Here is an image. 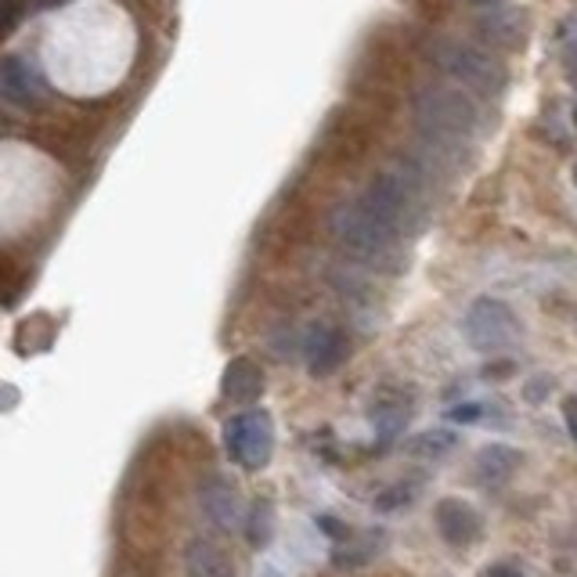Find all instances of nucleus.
Returning <instances> with one entry per match:
<instances>
[{
    "instance_id": "f257e3e1",
    "label": "nucleus",
    "mask_w": 577,
    "mask_h": 577,
    "mask_svg": "<svg viewBox=\"0 0 577 577\" xmlns=\"http://www.w3.org/2000/svg\"><path fill=\"white\" fill-rule=\"evenodd\" d=\"M141 29L119 0H62L37 22L33 58L69 95H101L138 66Z\"/></svg>"
},
{
    "instance_id": "f03ea898",
    "label": "nucleus",
    "mask_w": 577,
    "mask_h": 577,
    "mask_svg": "<svg viewBox=\"0 0 577 577\" xmlns=\"http://www.w3.org/2000/svg\"><path fill=\"white\" fill-rule=\"evenodd\" d=\"M462 332H466V343L473 346V351L495 358V354L509 351V346H516V340H520V317L512 314L509 303L483 296L466 311Z\"/></svg>"
},
{
    "instance_id": "7ed1b4c3",
    "label": "nucleus",
    "mask_w": 577,
    "mask_h": 577,
    "mask_svg": "<svg viewBox=\"0 0 577 577\" xmlns=\"http://www.w3.org/2000/svg\"><path fill=\"white\" fill-rule=\"evenodd\" d=\"M224 451L242 469H264L275 454V422L267 412H242L224 427Z\"/></svg>"
},
{
    "instance_id": "20e7f679",
    "label": "nucleus",
    "mask_w": 577,
    "mask_h": 577,
    "mask_svg": "<svg viewBox=\"0 0 577 577\" xmlns=\"http://www.w3.org/2000/svg\"><path fill=\"white\" fill-rule=\"evenodd\" d=\"M303 358H307V372L325 379L346 361V340L336 325H311L307 340H303Z\"/></svg>"
},
{
    "instance_id": "39448f33",
    "label": "nucleus",
    "mask_w": 577,
    "mask_h": 577,
    "mask_svg": "<svg viewBox=\"0 0 577 577\" xmlns=\"http://www.w3.org/2000/svg\"><path fill=\"white\" fill-rule=\"evenodd\" d=\"M433 520L440 538L454 549H466L480 538V516L473 512V506H466L462 498H440L437 509H433Z\"/></svg>"
},
{
    "instance_id": "423d86ee",
    "label": "nucleus",
    "mask_w": 577,
    "mask_h": 577,
    "mask_svg": "<svg viewBox=\"0 0 577 577\" xmlns=\"http://www.w3.org/2000/svg\"><path fill=\"white\" fill-rule=\"evenodd\" d=\"M199 502L206 516L214 520L221 530H238L242 527V498L238 488L224 477H206L199 488Z\"/></svg>"
},
{
    "instance_id": "0eeeda50",
    "label": "nucleus",
    "mask_w": 577,
    "mask_h": 577,
    "mask_svg": "<svg viewBox=\"0 0 577 577\" xmlns=\"http://www.w3.org/2000/svg\"><path fill=\"white\" fill-rule=\"evenodd\" d=\"M185 570L188 577H238V567L232 564L217 541L209 538H192L185 549Z\"/></svg>"
},
{
    "instance_id": "6e6552de",
    "label": "nucleus",
    "mask_w": 577,
    "mask_h": 577,
    "mask_svg": "<svg viewBox=\"0 0 577 577\" xmlns=\"http://www.w3.org/2000/svg\"><path fill=\"white\" fill-rule=\"evenodd\" d=\"M224 398L227 401H235V404H250L256 401L264 393V372H261V364L250 361V358H235L232 364L224 369Z\"/></svg>"
},
{
    "instance_id": "1a4fd4ad",
    "label": "nucleus",
    "mask_w": 577,
    "mask_h": 577,
    "mask_svg": "<svg viewBox=\"0 0 577 577\" xmlns=\"http://www.w3.org/2000/svg\"><path fill=\"white\" fill-rule=\"evenodd\" d=\"M408 408H412V404H408L401 393H393V390L379 393V398H375V404H372V427H375V437H379V448H390L393 440H398L408 415H412Z\"/></svg>"
},
{
    "instance_id": "9d476101",
    "label": "nucleus",
    "mask_w": 577,
    "mask_h": 577,
    "mask_svg": "<svg viewBox=\"0 0 577 577\" xmlns=\"http://www.w3.org/2000/svg\"><path fill=\"white\" fill-rule=\"evenodd\" d=\"M520 462H524V454L509 444H488L477 454V469H480L483 483H506L516 469H520Z\"/></svg>"
},
{
    "instance_id": "9b49d317",
    "label": "nucleus",
    "mask_w": 577,
    "mask_h": 577,
    "mask_svg": "<svg viewBox=\"0 0 577 577\" xmlns=\"http://www.w3.org/2000/svg\"><path fill=\"white\" fill-rule=\"evenodd\" d=\"M246 535H250V545L253 549H264V545L271 541V535H275V506L267 502V498H261L250 516H246Z\"/></svg>"
},
{
    "instance_id": "f8f14e48",
    "label": "nucleus",
    "mask_w": 577,
    "mask_h": 577,
    "mask_svg": "<svg viewBox=\"0 0 577 577\" xmlns=\"http://www.w3.org/2000/svg\"><path fill=\"white\" fill-rule=\"evenodd\" d=\"M454 448V433L448 430H433V433H419L415 440H408V451L422 454V459H440Z\"/></svg>"
},
{
    "instance_id": "ddd939ff",
    "label": "nucleus",
    "mask_w": 577,
    "mask_h": 577,
    "mask_svg": "<svg viewBox=\"0 0 577 577\" xmlns=\"http://www.w3.org/2000/svg\"><path fill=\"white\" fill-rule=\"evenodd\" d=\"M448 419H451V422H462V427H473V422L483 419V404H477V401L454 404L451 412H448Z\"/></svg>"
},
{
    "instance_id": "4468645a",
    "label": "nucleus",
    "mask_w": 577,
    "mask_h": 577,
    "mask_svg": "<svg viewBox=\"0 0 577 577\" xmlns=\"http://www.w3.org/2000/svg\"><path fill=\"white\" fill-rule=\"evenodd\" d=\"M549 393H552V379H545V375L530 379V383L524 387V398H527V401H535V404L549 398Z\"/></svg>"
},
{
    "instance_id": "2eb2a0df",
    "label": "nucleus",
    "mask_w": 577,
    "mask_h": 577,
    "mask_svg": "<svg viewBox=\"0 0 577 577\" xmlns=\"http://www.w3.org/2000/svg\"><path fill=\"white\" fill-rule=\"evenodd\" d=\"M564 427H567L570 440L577 444V393H570V398L564 401Z\"/></svg>"
},
{
    "instance_id": "dca6fc26",
    "label": "nucleus",
    "mask_w": 577,
    "mask_h": 577,
    "mask_svg": "<svg viewBox=\"0 0 577 577\" xmlns=\"http://www.w3.org/2000/svg\"><path fill=\"white\" fill-rule=\"evenodd\" d=\"M483 577H524V570L512 567V564H495V567H488V574Z\"/></svg>"
},
{
    "instance_id": "f3484780",
    "label": "nucleus",
    "mask_w": 577,
    "mask_h": 577,
    "mask_svg": "<svg viewBox=\"0 0 577 577\" xmlns=\"http://www.w3.org/2000/svg\"><path fill=\"white\" fill-rule=\"evenodd\" d=\"M509 372H512V361H498V364H488V369H483V375H488V379L509 375Z\"/></svg>"
},
{
    "instance_id": "a211bd4d",
    "label": "nucleus",
    "mask_w": 577,
    "mask_h": 577,
    "mask_svg": "<svg viewBox=\"0 0 577 577\" xmlns=\"http://www.w3.org/2000/svg\"><path fill=\"white\" fill-rule=\"evenodd\" d=\"M317 524L325 527V535H332V538H343V530H340V524L332 520V516H317Z\"/></svg>"
}]
</instances>
